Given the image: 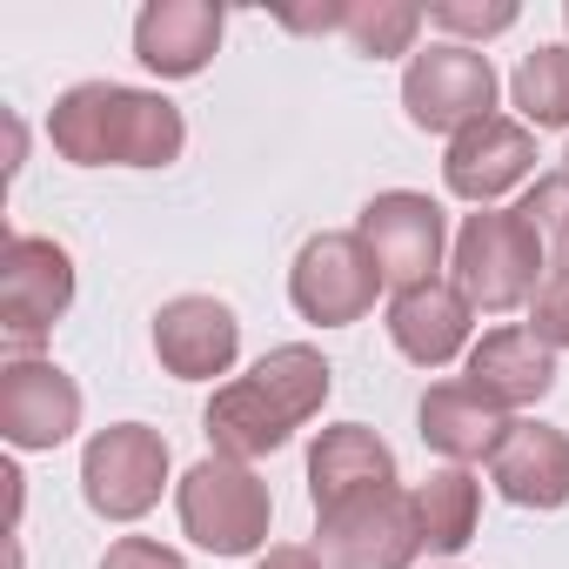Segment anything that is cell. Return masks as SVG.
<instances>
[{"label":"cell","instance_id":"1","mask_svg":"<svg viewBox=\"0 0 569 569\" xmlns=\"http://www.w3.org/2000/svg\"><path fill=\"white\" fill-rule=\"evenodd\" d=\"M336 389V369L322 362V349L309 342H281L268 349L248 376L221 382L201 429L214 442V456H234V462H254V456H274L309 416H322Z\"/></svg>","mask_w":569,"mask_h":569},{"label":"cell","instance_id":"2","mask_svg":"<svg viewBox=\"0 0 569 569\" xmlns=\"http://www.w3.org/2000/svg\"><path fill=\"white\" fill-rule=\"evenodd\" d=\"M48 141L74 168H168L188 148V121L168 94L121 88V81H81L54 101Z\"/></svg>","mask_w":569,"mask_h":569},{"label":"cell","instance_id":"3","mask_svg":"<svg viewBox=\"0 0 569 569\" xmlns=\"http://www.w3.org/2000/svg\"><path fill=\"white\" fill-rule=\"evenodd\" d=\"M174 509H181V536L208 556H254L268 542V522H274L268 482L234 456H201L181 476Z\"/></svg>","mask_w":569,"mask_h":569},{"label":"cell","instance_id":"4","mask_svg":"<svg viewBox=\"0 0 569 569\" xmlns=\"http://www.w3.org/2000/svg\"><path fill=\"white\" fill-rule=\"evenodd\" d=\"M542 241L529 234V221L516 208H476L456 234V289L469 296V309L482 316H509L542 289Z\"/></svg>","mask_w":569,"mask_h":569},{"label":"cell","instance_id":"5","mask_svg":"<svg viewBox=\"0 0 569 569\" xmlns=\"http://www.w3.org/2000/svg\"><path fill=\"white\" fill-rule=\"evenodd\" d=\"M74 302V261L48 234H8L0 248V336H8V362H34L48 329Z\"/></svg>","mask_w":569,"mask_h":569},{"label":"cell","instance_id":"6","mask_svg":"<svg viewBox=\"0 0 569 569\" xmlns=\"http://www.w3.org/2000/svg\"><path fill=\"white\" fill-rule=\"evenodd\" d=\"M382 289H389V281H382V268H376V254H369V241H362L356 228H336V234L302 241V254H296V268H289V302H296V316L316 322V329H349V322H362Z\"/></svg>","mask_w":569,"mask_h":569},{"label":"cell","instance_id":"7","mask_svg":"<svg viewBox=\"0 0 569 569\" xmlns=\"http://www.w3.org/2000/svg\"><path fill=\"white\" fill-rule=\"evenodd\" d=\"M402 108L422 134H462L476 121L496 114V68L482 48H462V41H436L422 54H409V74H402Z\"/></svg>","mask_w":569,"mask_h":569},{"label":"cell","instance_id":"8","mask_svg":"<svg viewBox=\"0 0 569 569\" xmlns=\"http://www.w3.org/2000/svg\"><path fill=\"white\" fill-rule=\"evenodd\" d=\"M168 489V442L148 422H114L81 449V496L108 522H141Z\"/></svg>","mask_w":569,"mask_h":569},{"label":"cell","instance_id":"9","mask_svg":"<svg viewBox=\"0 0 569 569\" xmlns=\"http://www.w3.org/2000/svg\"><path fill=\"white\" fill-rule=\"evenodd\" d=\"M322 569H409L422 556V522H416V489H376L322 516L316 536Z\"/></svg>","mask_w":569,"mask_h":569},{"label":"cell","instance_id":"10","mask_svg":"<svg viewBox=\"0 0 569 569\" xmlns=\"http://www.w3.org/2000/svg\"><path fill=\"white\" fill-rule=\"evenodd\" d=\"M356 234L369 241V254H376V268H382V281H389L396 296H402V289H422V281H436L442 248H449L442 208H436L429 194H416V188L376 194V201L362 208Z\"/></svg>","mask_w":569,"mask_h":569},{"label":"cell","instance_id":"11","mask_svg":"<svg viewBox=\"0 0 569 569\" xmlns=\"http://www.w3.org/2000/svg\"><path fill=\"white\" fill-rule=\"evenodd\" d=\"M81 429V389L54 362H8L0 369V436L14 449H61Z\"/></svg>","mask_w":569,"mask_h":569},{"label":"cell","instance_id":"12","mask_svg":"<svg viewBox=\"0 0 569 569\" xmlns=\"http://www.w3.org/2000/svg\"><path fill=\"white\" fill-rule=\"evenodd\" d=\"M529 168H536V134L522 121H509V114H489V121L462 128L449 141V154H442L449 194H462L476 208H496L516 181H529Z\"/></svg>","mask_w":569,"mask_h":569},{"label":"cell","instance_id":"13","mask_svg":"<svg viewBox=\"0 0 569 569\" xmlns=\"http://www.w3.org/2000/svg\"><path fill=\"white\" fill-rule=\"evenodd\" d=\"M154 356H161V369L181 376V382H214V376H228L234 356H241V322H234V309L214 302V296H174V302H161V316H154Z\"/></svg>","mask_w":569,"mask_h":569},{"label":"cell","instance_id":"14","mask_svg":"<svg viewBox=\"0 0 569 569\" xmlns=\"http://www.w3.org/2000/svg\"><path fill=\"white\" fill-rule=\"evenodd\" d=\"M221 48L214 0H148L134 14V61L161 81H194Z\"/></svg>","mask_w":569,"mask_h":569},{"label":"cell","instance_id":"15","mask_svg":"<svg viewBox=\"0 0 569 569\" xmlns=\"http://www.w3.org/2000/svg\"><path fill=\"white\" fill-rule=\"evenodd\" d=\"M469 329H476V309H469V296L456 289V281H442V274L422 281V289H402L389 302V342L416 369H449L462 349H476Z\"/></svg>","mask_w":569,"mask_h":569},{"label":"cell","instance_id":"16","mask_svg":"<svg viewBox=\"0 0 569 569\" xmlns=\"http://www.w3.org/2000/svg\"><path fill=\"white\" fill-rule=\"evenodd\" d=\"M376 489H396V449L362 422L322 429L316 449H309V502H316V516H329V509H342L356 496H376Z\"/></svg>","mask_w":569,"mask_h":569},{"label":"cell","instance_id":"17","mask_svg":"<svg viewBox=\"0 0 569 569\" xmlns=\"http://www.w3.org/2000/svg\"><path fill=\"white\" fill-rule=\"evenodd\" d=\"M416 429L429 442V456L469 469V462H489L509 436V409H496L489 396H476L469 382H436L416 409Z\"/></svg>","mask_w":569,"mask_h":569},{"label":"cell","instance_id":"18","mask_svg":"<svg viewBox=\"0 0 569 569\" xmlns=\"http://www.w3.org/2000/svg\"><path fill=\"white\" fill-rule=\"evenodd\" d=\"M489 482L516 509H562L569 502V436L549 422H509L502 449L489 456Z\"/></svg>","mask_w":569,"mask_h":569},{"label":"cell","instance_id":"19","mask_svg":"<svg viewBox=\"0 0 569 569\" xmlns=\"http://www.w3.org/2000/svg\"><path fill=\"white\" fill-rule=\"evenodd\" d=\"M476 396H489L496 409H529L556 389V349H542L529 329H489L476 349H469V376H462Z\"/></svg>","mask_w":569,"mask_h":569},{"label":"cell","instance_id":"20","mask_svg":"<svg viewBox=\"0 0 569 569\" xmlns=\"http://www.w3.org/2000/svg\"><path fill=\"white\" fill-rule=\"evenodd\" d=\"M416 522H422V549L436 556H462L476 542V522H482V489L469 469L442 462L429 469V482L416 489Z\"/></svg>","mask_w":569,"mask_h":569},{"label":"cell","instance_id":"21","mask_svg":"<svg viewBox=\"0 0 569 569\" xmlns=\"http://www.w3.org/2000/svg\"><path fill=\"white\" fill-rule=\"evenodd\" d=\"M509 94H516V108H522L529 128H569V48L522 54Z\"/></svg>","mask_w":569,"mask_h":569},{"label":"cell","instance_id":"22","mask_svg":"<svg viewBox=\"0 0 569 569\" xmlns=\"http://www.w3.org/2000/svg\"><path fill=\"white\" fill-rule=\"evenodd\" d=\"M422 8H409V0H349V48L369 54V61H389V54H409L416 34H422Z\"/></svg>","mask_w":569,"mask_h":569},{"label":"cell","instance_id":"23","mask_svg":"<svg viewBox=\"0 0 569 569\" xmlns=\"http://www.w3.org/2000/svg\"><path fill=\"white\" fill-rule=\"evenodd\" d=\"M516 214L529 221V234L542 241V254H549L556 268H569V168H562V174H536V188L522 194Z\"/></svg>","mask_w":569,"mask_h":569},{"label":"cell","instance_id":"24","mask_svg":"<svg viewBox=\"0 0 569 569\" xmlns=\"http://www.w3.org/2000/svg\"><path fill=\"white\" fill-rule=\"evenodd\" d=\"M422 14L442 34H462V48H469V41H489V34L516 28V0H436V8H422Z\"/></svg>","mask_w":569,"mask_h":569},{"label":"cell","instance_id":"25","mask_svg":"<svg viewBox=\"0 0 569 569\" xmlns=\"http://www.w3.org/2000/svg\"><path fill=\"white\" fill-rule=\"evenodd\" d=\"M529 336L542 349H569V268H549L542 289L529 296Z\"/></svg>","mask_w":569,"mask_h":569},{"label":"cell","instance_id":"26","mask_svg":"<svg viewBox=\"0 0 569 569\" xmlns=\"http://www.w3.org/2000/svg\"><path fill=\"white\" fill-rule=\"evenodd\" d=\"M101 569H188V562H181V549H168V542H154V536H121V542L101 556Z\"/></svg>","mask_w":569,"mask_h":569},{"label":"cell","instance_id":"27","mask_svg":"<svg viewBox=\"0 0 569 569\" xmlns=\"http://www.w3.org/2000/svg\"><path fill=\"white\" fill-rule=\"evenodd\" d=\"M281 28H296V34H329V28H349V0H336V8H281Z\"/></svg>","mask_w":569,"mask_h":569},{"label":"cell","instance_id":"28","mask_svg":"<svg viewBox=\"0 0 569 569\" xmlns=\"http://www.w3.org/2000/svg\"><path fill=\"white\" fill-rule=\"evenodd\" d=\"M254 569H322V556H316V549H302V542H274Z\"/></svg>","mask_w":569,"mask_h":569},{"label":"cell","instance_id":"29","mask_svg":"<svg viewBox=\"0 0 569 569\" xmlns=\"http://www.w3.org/2000/svg\"><path fill=\"white\" fill-rule=\"evenodd\" d=\"M562 28H569V8H562Z\"/></svg>","mask_w":569,"mask_h":569},{"label":"cell","instance_id":"30","mask_svg":"<svg viewBox=\"0 0 569 569\" xmlns=\"http://www.w3.org/2000/svg\"><path fill=\"white\" fill-rule=\"evenodd\" d=\"M562 161H569V154H562Z\"/></svg>","mask_w":569,"mask_h":569}]
</instances>
